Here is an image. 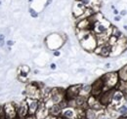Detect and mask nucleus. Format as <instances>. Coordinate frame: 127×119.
Masks as SVG:
<instances>
[{"label": "nucleus", "mask_w": 127, "mask_h": 119, "mask_svg": "<svg viewBox=\"0 0 127 119\" xmlns=\"http://www.w3.org/2000/svg\"><path fill=\"white\" fill-rule=\"evenodd\" d=\"M80 88H81V84L69 86L67 89H65V96H64V99H65L66 101L75 99L77 96H79Z\"/></svg>", "instance_id": "obj_5"}, {"label": "nucleus", "mask_w": 127, "mask_h": 119, "mask_svg": "<svg viewBox=\"0 0 127 119\" xmlns=\"http://www.w3.org/2000/svg\"><path fill=\"white\" fill-rule=\"evenodd\" d=\"M111 50H112V46L107 42V43H105L104 45L97 46V48L94 50V52H95L97 55L101 56V57L108 58V57H110L111 55Z\"/></svg>", "instance_id": "obj_4"}, {"label": "nucleus", "mask_w": 127, "mask_h": 119, "mask_svg": "<svg viewBox=\"0 0 127 119\" xmlns=\"http://www.w3.org/2000/svg\"><path fill=\"white\" fill-rule=\"evenodd\" d=\"M119 15L121 16V17H125L127 15V10H124V9H122L120 12H119Z\"/></svg>", "instance_id": "obj_19"}, {"label": "nucleus", "mask_w": 127, "mask_h": 119, "mask_svg": "<svg viewBox=\"0 0 127 119\" xmlns=\"http://www.w3.org/2000/svg\"><path fill=\"white\" fill-rule=\"evenodd\" d=\"M13 44H14V41H11V40L7 41V45H8V46H12Z\"/></svg>", "instance_id": "obj_24"}, {"label": "nucleus", "mask_w": 127, "mask_h": 119, "mask_svg": "<svg viewBox=\"0 0 127 119\" xmlns=\"http://www.w3.org/2000/svg\"><path fill=\"white\" fill-rule=\"evenodd\" d=\"M48 110H49V115L55 116V117L61 116V115H62V112H63V108H62V106L59 104H52V105L48 108Z\"/></svg>", "instance_id": "obj_12"}, {"label": "nucleus", "mask_w": 127, "mask_h": 119, "mask_svg": "<svg viewBox=\"0 0 127 119\" xmlns=\"http://www.w3.org/2000/svg\"><path fill=\"white\" fill-rule=\"evenodd\" d=\"M115 88H112V89H109L107 91H104L99 97H98V100L101 104H103L105 107L109 106L111 104V100H112V94H113V91Z\"/></svg>", "instance_id": "obj_3"}, {"label": "nucleus", "mask_w": 127, "mask_h": 119, "mask_svg": "<svg viewBox=\"0 0 127 119\" xmlns=\"http://www.w3.org/2000/svg\"><path fill=\"white\" fill-rule=\"evenodd\" d=\"M53 55H54L55 57H59V56L61 55V53H60V51H57V50H56V51H54Z\"/></svg>", "instance_id": "obj_20"}, {"label": "nucleus", "mask_w": 127, "mask_h": 119, "mask_svg": "<svg viewBox=\"0 0 127 119\" xmlns=\"http://www.w3.org/2000/svg\"><path fill=\"white\" fill-rule=\"evenodd\" d=\"M121 19H122V17H121L120 15L114 16V17H113V21H114V22H120Z\"/></svg>", "instance_id": "obj_18"}, {"label": "nucleus", "mask_w": 127, "mask_h": 119, "mask_svg": "<svg viewBox=\"0 0 127 119\" xmlns=\"http://www.w3.org/2000/svg\"><path fill=\"white\" fill-rule=\"evenodd\" d=\"M103 111L102 110H96L92 107H87L85 109V116H86V119H98L100 117H102L100 115V112Z\"/></svg>", "instance_id": "obj_13"}, {"label": "nucleus", "mask_w": 127, "mask_h": 119, "mask_svg": "<svg viewBox=\"0 0 127 119\" xmlns=\"http://www.w3.org/2000/svg\"><path fill=\"white\" fill-rule=\"evenodd\" d=\"M50 67H51V69L54 70V69H56V64H55V63H51V64H50Z\"/></svg>", "instance_id": "obj_23"}, {"label": "nucleus", "mask_w": 127, "mask_h": 119, "mask_svg": "<svg viewBox=\"0 0 127 119\" xmlns=\"http://www.w3.org/2000/svg\"><path fill=\"white\" fill-rule=\"evenodd\" d=\"M123 29L125 30H127V25H124V26H123Z\"/></svg>", "instance_id": "obj_28"}, {"label": "nucleus", "mask_w": 127, "mask_h": 119, "mask_svg": "<svg viewBox=\"0 0 127 119\" xmlns=\"http://www.w3.org/2000/svg\"><path fill=\"white\" fill-rule=\"evenodd\" d=\"M111 35L116 37L117 39H119V38H121L123 36V33H122V31H120V30H118L116 27H112L111 28Z\"/></svg>", "instance_id": "obj_16"}, {"label": "nucleus", "mask_w": 127, "mask_h": 119, "mask_svg": "<svg viewBox=\"0 0 127 119\" xmlns=\"http://www.w3.org/2000/svg\"><path fill=\"white\" fill-rule=\"evenodd\" d=\"M118 119H127V115H121Z\"/></svg>", "instance_id": "obj_27"}, {"label": "nucleus", "mask_w": 127, "mask_h": 119, "mask_svg": "<svg viewBox=\"0 0 127 119\" xmlns=\"http://www.w3.org/2000/svg\"><path fill=\"white\" fill-rule=\"evenodd\" d=\"M52 1H53V0H47V2L45 3V5H44V7H45V8H46V7H48V6H49V5H50V4L52 3Z\"/></svg>", "instance_id": "obj_22"}, {"label": "nucleus", "mask_w": 127, "mask_h": 119, "mask_svg": "<svg viewBox=\"0 0 127 119\" xmlns=\"http://www.w3.org/2000/svg\"><path fill=\"white\" fill-rule=\"evenodd\" d=\"M127 100L126 96L123 94L122 91L119 89H114L113 94H112V100H111V105L114 108H118L120 105H122V103Z\"/></svg>", "instance_id": "obj_2"}, {"label": "nucleus", "mask_w": 127, "mask_h": 119, "mask_svg": "<svg viewBox=\"0 0 127 119\" xmlns=\"http://www.w3.org/2000/svg\"><path fill=\"white\" fill-rule=\"evenodd\" d=\"M32 1H33V0H29V2H30V3H31V2H32Z\"/></svg>", "instance_id": "obj_29"}, {"label": "nucleus", "mask_w": 127, "mask_h": 119, "mask_svg": "<svg viewBox=\"0 0 127 119\" xmlns=\"http://www.w3.org/2000/svg\"><path fill=\"white\" fill-rule=\"evenodd\" d=\"M116 89H119L120 91L123 92V94L126 96L127 98V81H121L119 80L117 86H116Z\"/></svg>", "instance_id": "obj_15"}, {"label": "nucleus", "mask_w": 127, "mask_h": 119, "mask_svg": "<svg viewBox=\"0 0 127 119\" xmlns=\"http://www.w3.org/2000/svg\"><path fill=\"white\" fill-rule=\"evenodd\" d=\"M61 116L67 119H75L77 118V110L74 107L66 106L65 108L63 109V112H62V115Z\"/></svg>", "instance_id": "obj_11"}, {"label": "nucleus", "mask_w": 127, "mask_h": 119, "mask_svg": "<svg viewBox=\"0 0 127 119\" xmlns=\"http://www.w3.org/2000/svg\"><path fill=\"white\" fill-rule=\"evenodd\" d=\"M29 12H30V14H31L32 18H37L38 17V13L36 11H34L32 8H29Z\"/></svg>", "instance_id": "obj_17"}, {"label": "nucleus", "mask_w": 127, "mask_h": 119, "mask_svg": "<svg viewBox=\"0 0 127 119\" xmlns=\"http://www.w3.org/2000/svg\"><path fill=\"white\" fill-rule=\"evenodd\" d=\"M17 114H18V117H22V118H26L28 115H30L29 105L27 101L21 102V104L17 106Z\"/></svg>", "instance_id": "obj_9"}, {"label": "nucleus", "mask_w": 127, "mask_h": 119, "mask_svg": "<svg viewBox=\"0 0 127 119\" xmlns=\"http://www.w3.org/2000/svg\"><path fill=\"white\" fill-rule=\"evenodd\" d=\"M86 8H87V7H86L83 3H81L78 0H74L73 6H72V14H73V16H74L75 18L78 19V18H80L81 16L84 14Z\"/></svg>", "instance_id": "obj_7"}, {"label": "nucleus", "mask_w": 127, "mask_h": 119, "mask_svg": "<svg viewBox=\"0 0 127 119\" xmlns=\"http://www.w3.org/2000/svg\"><path fill=\"white\" fill-rule=\"evenodd\" d=\"M117 73H118L119 80H121V81H127V63L120 67V69L117 71Z\"/></svg>", "instance_id": "obj_14"}, {"label": "nucleus", "mask_w": 127, "mask_h": 119, "mask_svg": "<svg viewBox=\"0 0 127 119\" xmlns=\"http://www.w3.org/2000/svg\"><path fill=\"white\" fill-rule=\"evenodd\" d=\"M101 77L105 83V91L114 88L115 86H117V84L119 82V77H118L117 71L107 72Z\"/></svg>", "instance_id": "obj_1"}, {"label": "nucleus", "mask_w": 127, "mask_h": 119, "mask_svg": "<svg viewBox=\"0 0 127 119\" xmlns=\"http://www.w3.org/2000/svg\"><path fill=\"white\" fill-rule=\"evenodd\" d=\"M105 91V83L102 79V77L98 78L97 80L94 81V83L92 84V91H91V95L99 97L103 92Z\"/></svg>", "instance_id": "obj_6"}, {"label": "nucleus", "mask_w": 127, "mask_h": 119, "mask_svg": "<svg viewBox=\"0 0 127 119\" xmlns=\"http://www.w3.org/2000/svg\"><path fill=\"white\" fill-rule=\"evenodd\" d=\"M111 66V64L110 63V62H108V63H106V64H105V67H106V68H110Z\"/></svg>", "instance_id": "obj_25"}, {"label": "nucleus", "mask_w": 127, "mask_h": 119, "mask_svg": "<svg viewBox=\"0 0 127 119\" xmlns=\"http://www.w3.org/2000/svg\"><path fill=\"white\" fill-rule=\"evenodd\" d=\"M28 105H29V110H30V115H35L37 110H38V107H39V104L40 102L38 99H34V98H29L26 100Z\"/></svg>", "instance_id": "obj_8"}, {"label": "nucleus", "mask_w": 127, "mask_h": 119, "mask_svg": "<svg viewBox=\"0 0 127 119\" xmlns=\"http://www.w3.org/2000/svg\"><path fill=\"white\" fill-rule=\"evenodd\" d=\"M4 110H5V115L7 119H16L18 117L17 114V106L13 104H7L4 105Z\"/></svg>", "instance_id": "obj_10"}, {"label": "nucleus", "mask_w": 127, "mask_h": 119, "mask_svg": "<svg viewBox=\"0 0 127 119\" xmlns=\"http://www.w3.org/2000/svg\"><path fill=\"white\" fill-rule=\"evenodd\" d=\"M4 35H2V34H0V42H3L4 41Z\"/></svg>", "instance_id": "obj_26"}, {"label": "nucleus", "mask_w": 127, "mask_h": 119, "mask_svg": "<svg viewBox=\"0 0 127 119\" xmlns=\"http://www.w3.org/2000/svg\"><path fill=\"white\" fill-rule=\"evenodd\" d=\"M112 14H113V15H115V16L119 15V11H118L117 9H114V10H112Z\"/></svg>", "instance_id": "obj_21"}]
</instances>
